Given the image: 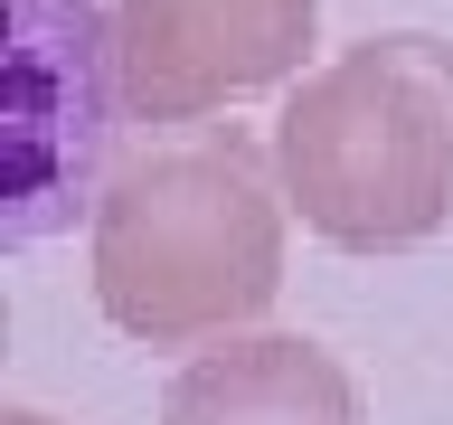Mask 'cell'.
<instances>
[{
    "label": "cell",
    "instance_id": "1",
    "mask_svg": "<svg viewBox=\"0 0 453 425\" xmlns=\"http://www.w3.org/2000/svg\"><path fill=\"white\" fill-rule=\"evenodd\" d=\"M283 170L236 123H189L113 170L95 208V303L151 350L236 340L283 293Z\"/></svg>",
    "mask_w": 453,
    "mask_h": 425
},
{
    "label": "cell",
    "instance_id": "4",
    "mask_svg": "<svg viewBox=\"0 0 453 425\" xmlns=\"http://www.w3.org/2000/svg\"><path fill=\"white\" fill-rule=\"evenodd\" d=\"M321 0H113L133 123H198L303 76Z\"/></svg>",
    "mask_w": 453,
    "mask_h": 425
},
{
    "label": "cell",
    "instance_id": "3",
    "mask_svg": "<svg viewBox=\"0 0 453 425\" xmlns=\"http://www.w3.org/2000/svg\"><path fill=\"white\" fill-rule=\"evenodd\" d=\"M123 48L95 0H0V236L38 246L104 208Z\"/></svg>",
    "mask_w": 453,
    "mask_h": 425
},
{
    "label": "cell",
    "instance_id": "6",
    "mask_svg": "<svg viewBox=\"0 0 453 425\" xmlns=\"http://www.w3.org/2000/svg\"><path fill=\"white\" fill-rule=\"evenodd\" d=\"M0 425H48V416H28V406H10V416H0Z\"/></svg>",
    "mask_w": 453,
    "mask_h": 425
},
{
    "label": "cell",
    "instance_id": "2",
    "mask_svg": "<svg viewBox=\"0 0 453 425\" xmlns=\"http://www.w3.org/2000/svg\"><path fill=\"white\" fill-rule=\"evenodd\" d=\"M283 198L349 255H406L453 227V38H359L293 85L274 123Z\"/></svg>",
    "mask_w": 453,
    "mask_h": 425
},
{
    "label": "cell",
    "instance_id": "5",
    "mask_svg": "<svg viewBox=\"0 0 453 425\" xmlns=\"http://www.w3.org/2000/svg\"><path fill=\"white\" fill-rule=\"evenodd\" d=\"M161 425H359V388L321 340L255 331L198 350L161 397Z\"/></svg>",
    "mask_w": 453,
    "mask_h": 425
}]
</instances>
